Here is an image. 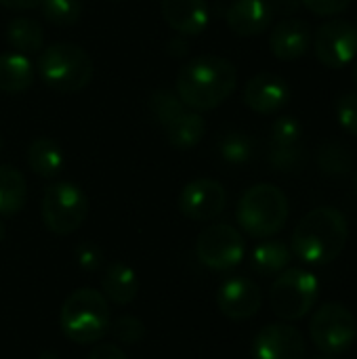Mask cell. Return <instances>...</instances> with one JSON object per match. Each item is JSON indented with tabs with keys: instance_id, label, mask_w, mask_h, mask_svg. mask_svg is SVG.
Returning a JSON list of instances; mask_svg holds the SVG:
<instances>
[{
	"instance_id": "cell-39",
	"label": "cell",
	"mask_w": 357,
	"mask_h": 359,
	"mask_svg": "<svg viewBox=\"0 0 357 359\" xmlns=\"http://www.w3.org/2000/svg\"><path fill=\"white\" fill-rule=\"evenodd\" d=\"M4 240V227H2V223H0V242Z\"/></svg>"
},
{
	"instance_id": "cell-30",
	"label": "cell",
	"mask_w": 357,
	"mask_h": 359,
	"mask_svg": "<svg viewBox=\"0 0 357 359\" xmlns=\"http://www.w3.org/2000/svg\"><path fill=\"white\" fill-rule=\"evenodd\" d=\"M107 332L120 345H137L145 337V324L135 316H120L118 320L109 322Z\"/></svg>"
},
{
	"instance_id": "cell-6",
	"label": "cell",
	"mask_w": 357,
	"mask_h": 359,
	"mask_svg": "<svg viewBox=\"0 0 357 359\" xmlns=\"http://www.w3.org/2000/svg\"><path fill=\"white\" fill-rule=\"evenodd\" d=\"M320 284L311 271L292 267L278 273L276 282L269 288L271 311L284 322L303 320L318 303Z\"/></svg>"
},
{
	"instance_id": "cell-37",
	"label": "cell",
	"mask_w": 357,
	"mask_h": 359,
	"mask_svg": "<svg viewBox=\"0 0 357 359\" xmlns=\"http://www.w3.org/2000/svg\"><path fill=\"white\" fill-rule=\"evenodd\" d=\"M0 4L11 11H32V8L40 6L42 0H0Z\"/></svg>"
},
{
	"instance_id": "cell-1",
	"label": "cell",
	"mask_w": 357,
	"mask_h": 359,
	"mask_svg": "<svg viewBox=\"0 0 357 359\" xmlns=\"http://www.w3.org/2000/svg\"><path fill=\"white\" fill-rule=\"evenodd\" d=\"M238 84L236 65L219 55L189 59L177 74L175 93L191 111H210L223 105Z\"/></svg>"
},
{
	"instance_id": "cell-26",
	"label": "cell",
	"mask_w": 357,
	"mask_h": 359,
	"mask_svg": "<svg viewBox=\"0 0 357 359\" xmlns=\"http://www.w3.org/2000/svg\"><path fill=\"white\" fill-rule=\"evenodd\" d=\"M255 154V141L242 130H229L219 141V156L229 166H244Z\"/></svg>"
},
{
	"instance_id": "cell-31",
	"label": "cell",
	"mask_w": 357,
	"mask_h": 359,
	"mask_svg": "<svg viewBox=\"0 0 357 359\" xmlns=\"http://www.w3.org/2000/svg\"><path fill=\"white\" fill-rule=\"evenodd\" d=\"M337 118L343 130L357 137V93H343L337 101Z\"/></svg>"
},
{
	"instance_id": "cell-41",
	"label": "cell",
	"mask_w": 357,
	"mask_h": 359,
	"mask_svg": "<svg viewBox=\"0 0 357 359\" xmlns=\"http://www.w3.org/2000/svg\"><path fill=\"white\" fill-rule=\"evenodd\" d=\"M2 147H4V141H2V135H0V151H2Z\"/></svg>"
},
{
	"instance_id": "cell-12",
	"label": "cell",
	"mask_w": 357,
	"mask_h": 359,
	"mask_svg": "<svg viewBox=\"0 0 357 359\" xmlns=\"http://www.w3.org/2000/svg\"><path fill=\"white\" fill-rule=\"evenodd\" d=\"M227 206V191L215 179L189 181L179 194V210L191 221H213Z\"/></svg>"
},
{
	"instance_id": "cell-34",
	"label": "cell",
	"mask_w": 357,
	"mask_h": 359,
	"mask_svg": "<svg viewBox=\"0 0 357 359\" xmlns=\"http://www.w3.org/2000/svg\"><path fill=\"white\" fill-rule=\"evenodd\" d=\"M88 359H128V355L116 343H99L93 347Z\"/></svg>"
},
{
	"instance_id": "cell-23",
	"label": "cell",
	"mask_w": 357,
	"mask_h": 359,
	"mask_svg": "<svg viewBox=\"0 0 357 359\" xmlns=\"http://www.w3.org/2000/svg\"><path fill=\"white\" fill-rule=\"evenodd\" d=\"M292 250L282 240H265L250 255V267L261 276H278L288 269Z\"/></svg>"
},
{
	"instance_id": "cell-15",
	"label": "cell",
	"mask_w": 357,
	"mask_h": 359,
	"mask_svg": "<svg viewBox=\"0 0 357 359\" xmlns=\"http://www.w3.org/2000/svg\"><path fill=\"white\" fill-rule=\"evenodd\" d=\"M242 99L248 109L263 116H271L288 105L290 86L282 76L271 72H261L246 82Z\"/></svg>"
},
{
	"instance_id": "cell-14",
	"label": "cell",
	"mask_w": 357,
	"mask_h": 359,
	"mask_svg": "<svg viewBox=\"0 0 357 359\" xmlns=\"http://www.w3.org/2000/svg\"><path fill=\"white\" fill-rule=\"evenodd\" d=\"M261 305H263L261 288L244 276L227 278L217 290V307L229 320L236 322L248 320L259 313Z\"/></svg>"
},
{
	"instance_id": "cell-8",
	"label": "cell",
	"mask_w": 357,
	"mask_h": 359,
	"mask_svg": "<svg viewBox=\"0 0 357 359\" xmlns=\"http://www.w3.org/2000/svg\"><path fill=\"white\" fill-rule=\"evenodd\" d=\"M309 337L322 353L341 355L357 341L356 318L345 305L326 303L314 313L309 322Z\"/></svg>"
},
{
	"instance_id": "cell-11",
	"label": "cell",
	"mask_w": 357,
	"mask_h": 359,
	"mask_svg": "<svg viewBox=\"0 0 357 359\" xmlns=\"http://www.w3.org/2000/svg\"><path fill=\"white\" fill-rule=\"evenodd\" d=\"M267 160L278 172H295L303 166V126L295 116H280L271 124Z\"/></svg>"
},
{
	"instance_id": "cell-28",
	"label": "cell",
	"mask_w": 357,
	"mask_h": 359,
	"mask_svg": "<svg viewBox=\"0 0 357 359\" xmlns=\"http://www.w3.org/2000/svg\"><path fill=\"white\" fill-rule=\"evenodd\" d=\"M149 111L156 118L158 124H162L164 128L168 124H173L179 116H183L187 111V107L183 105V101L179 99L177 93L166 90V88H158L151 93L149 97Z\"/></svg>"
},
{
	"instance_id": "cell-16",
	"label": "cell",
	"mask_w": 357,
	"mask_h": 359,
	"mask_svg": "<svg viewBox=\"0 0 357 359\" xmlns=\"http://www.w3.org/2000/svg\"><path fill=\"white\" fill-rule=\"evenodd\" d=\"M311 25L297 17H286L274 25L269 34V48L280 61H297L311 48Z\"/></svg>"
},
{
	"instance_id": "cell-25",
	"label": "cell",
	"mask_w": 357,
	"mask_h": 359,
	"mask_svg": "<svg viewBox=\"0 0 357 359\" xmlns=\"http://www.w3.org/2000/svg\"><path fill=\"white\" fill-rule=\"evenodd\" d=\"M206 133V122L198 111H185L173 124L166 126L168 143L175 149H194Z\"/></svg>"
},
{
	"instance_id": "cell-24",
	"label": "cell",
	"mask_w": 357,
	"mask_h": 359,
	"mask_svg": "<svg viewBox=\"0 0 357 359\" xmlns=\"http://www.w3.org/2000/svg\"><path fill=\"white\" fill-rule=\"evenodd\" d=\"M27 200L25 177L13 166H0V217H13L23 210Z\"/></svg>"
},
{
	"instance_id": "cell-4",
	"label": "cell",
	"mask_w": 357,
	"mask_h": 359,
	"mask_svg": "<svg viewBox=\"0 0 357 359\" xmlns=\"http://www.w3.org/2000/svg\"><path fill=\"white\" fill-rule=\"evenodd\" d=\"M61 332L78 345L99 343L109 330V305L107 299L95 288L74 290L59 311Z\"/></svg>"
},
{
	"instance_id": "cell-38",
	"label": "cell",
	"mask_w": 357,
	"mask_h": 359,
	"mask_svg": "<svg viewBox=\"0 0 357 359\" xmlns=\"http://www.w3.org/2000/svg\"><path fill=\"white\" fill-rule=\"evenodd\" d=\"M38 359H59V358H57V353H53V351H44V353H40V358Z\"/></svg>"
},
{
	"instance_id": "cell-43",
	"label": "cell",
	"mask_w": 357,
	"mask_h": 359,
	"mask_svg": "<svg viewBox=\"0 0 357 359\" xmlns=\"http://www.w3.org/2000/svg\"><path fill=\"white\" fill-rule=\"evenodd\" d=\"M356 194H357V172H356Z\"/></svg>"
},
{
	"instance_id": "cell-36",
	"label": "cell",
	"mask_w": 357,
	"mask_h": 359,
	"mask_svg": "<svg viewBox=\"0 0 357 359\" xmlns=\"http://www.w3.org/2000/svg\"><path fill=\"white\" fill-rule=\"evenodd\" d=\"M166 48H168V55H173V57H185V55H187V50H189L187 36H181V34L173 36V38L168 40Z\"/></svg>"
},
{
	"instance_id": "cell-42",
	"label": "cell",
	"mask_w": 357,
	"mask_h": 359,
	"mask_svg": "<svg viewBox=\"0 0 357 359\" xmlns=\"http://www.w3.org/2000/svg\"><path fill=\"white\" fill-rule=\"evenodd\" d=\"M316 359H337L335 355H326V358H316Z\"/></svg>"
},
{
	"instance_id": "cell-22",
	"label": "cell",
	"mask_w": 357,
	"mask_h": 359,
	"mask_svg": "<svg viewBox=\"0 0 357 359\" xmlns=\"http://www.w3.org/2000/svg\"><path fill=\"white\" fill-rule=\"evenodd\" d=\"M6 42L19 55H36L44 48V32L36 19L17 17L6 25Z\"/></svg>"
},
{
	"instance_id": "cell-35",
	"label": "cell",
	"mask_w": 357,
	"mask_h": 359,
	"mask_svg": "<svg viewBox=\"0 0 357 359\" xmlns=\"http://www.w3.org/2000/svg\"><path fill=\"white\" fill-rule=\"evenodd\" d=\"M267 2H269L274 15H282V17H290L303 6L301 0H267Z\"/></svg>"
},
{
	"instance_id": "cell-29",
	"label": "cell",
	"mask_w": 357,
	"mask_h": 359,
	"mask_svg": "<svg viewBox=\"0 0 357 359\" xmlns=\"http://www.w3.org/2000/svg\"><path fill=\"white\" fill-rule=\"evenodd\" d=\"M40 8H42V15L46 17V21H50L53 25H59V27H69V25L78 23V19L82 15L80 0H42Z\"/></svg>"
},
{
	"instance_id": "cell-9",
	"label": "cell",
	"mask_w": 357,
	"mask_h": 359,
	"mask_svg": "<svg viewBox=\"0 0 357 359\" xmlns=\"http://www.w3.org/2000/svg\"><path fill=\"white\" fill-rule=\"evenodd\" d=\"M244 252L246 244L242 233L227 223H215L206 227L196 240L198 261L213 271H227L238 267L244 261Z\"/></svg>"
},
{
	"instance_id": "cell-10",
	"label": "cell",
	"mask_w": 357,
	"mask_h": 359,
	"mask_svg": "<svg viewBox=\"0 0 357 359\" xmlns=\"http://www.w3.org/2000/svg\"><path fill=\"white\" fill-rule=\"evenodd\" d=\"M314 53L324 67L343 69L357 57V29L347 19H330L314 34Z\"/></svg>"
},
{
	"instance_id": "cell-20",
	"label": "cell",
	"mask_w": 357,
	"mask_h": 359,
	"mask_svg": "<svg viewBox=\"0 0 357 359\" xmlns=\"http://www.w3.org/2000/svg\"><path fill=\"white\" fill-rule=\"evenodd\" d=\"M36 67L27 55L4 53L0 55V90L17 95L27 90L34 84Z\"/></svg>"
},
{
	"instance_id": "cell-17",
	"label": "cell",
	"mask_w": 357,
	"mask_h": 359,
	"mask_svg": "<svg viewBox=\"0 0 357 359\" xmlns=\"http://www.w3.org/2000/svg\"><path fill=\"white\" fill-rule=\"evenodd\" d=\"M274 11L267 0H234L225 13L229 29L240 38H255L267 32Z\"/></svg>"
},
{
	"instance_id": "cell-40",
	"label": "cell",
	"mask_w": 357,
	"mask_h": 359,
	"mask_svg": "<svg viewBox=\"0 0 357 359\" xmlns=\"http://www.w3.org/2000/svg\"><path fill=\"white\" fill-rule=\"evenodd\" d=\"M353 80H356V84H357V63H356V69H353Z\"/></svg>"
},
{
	"instance_id": "cell-13",
	"label": "cell",
	"mask_w": 357,
	"mask_h": 359,
	"mask_svg": "<svg viewBox=\"0 0 357 359\" xmlns=\"http://www.w3.org/2000/svg\"><path fill=\"white\" fill-rule=\"evenodd\" d=\"M307 345L299 328L290 324H269L252 341V359H305Z\"/></svg>"
},
{
	"instance_id": "cell-19",
	"label": "cell",
	"mask_w": 357,
	"mask_h": 359,
	"mask_svg": "<svg viewBox=\"0 0 357 359\" xmlns=\"http://www.w3.org/2000/svg\"><path fill=\"white\" fill-rule=\"evenodd\" d=\"M103 297L112 301L114 305H130L139 294V278L137 271L126 263H112L105 267V273L101 278Z\"/></svg>"
},
{
	"instance_id": "cell-27",
	"label": "cell",
	"mask_w": 357,
	"mask_h": 359,
	"mask_svg": "<svg viewBox=\"0 0 357 359\" xmlns=\"http://www.w3.org/2000/svg\"><path fill=\"white\" fill-rule=\"evenodd\" d=\"M318 166L324 175L345 177L351 172L353 158H351V151L343 143L332 141V143H324L318 149Z\"/></svg>"
},
{
	"instance_id": "cell-44",
	"label": "cell",
	"mask_w": 357,
	"mask_h": 359,
	"mask_svg": "<svg viewBox=\"0 0 357 359\" xmlns=\"http://www.w3.org/2000/svg\"><path fill=\"white\" fill-rule=\"evenodd\" d=\"M353 25H356V29H357V19H356V23H353Z\"/></svg>"
},
{
	"instance_id": "cell-33",
	"label": "cell",
	"mask_w": 357,
	"mask_h": 359,
	"mask_svg": "<svg viewBox=\"0 0 357 359\" xmlns=\"http://www.w3.org/2000/svg\"><path fill=\"white\" fill-rule=\"evenodd\" d=\"M307 11L318 17H335L349 8L351 0H301Z\"/></svg>"
},
{
	"instance_id": "cell-5",
	"label": "cell",
	"mask_w": 357,
	"mask_h": 359,
	"mask_svg": "<svg viewBox=\"0 0 357 359\" xmlns=\"http://www.w3.org/2000/svg\"><path fill=\"white\" fill-rule=\"evenodd\" d=\"M290 206L286 194L269 183L246 189L238 202V223L250 238H271L280 233L288 221Z\"/></svg>"
},
{
	"instance_id": "cell-32",
	"label": "cell",
	"mask_w": 357,
	"mask_h": 359,
	"mask_svg": "<svg viewBox=\"0 0 357 359\" xmlns=\"http://www.w3.org/2000/svg\"><path fill=\"white\" fill-rule=\"evenodd\" d=\"M74 259L80 269L84 271H97L103 267V250L93 242H82L74 250Z\"/></svg>"
},
{
	"instance_id": "cell-2",
	"label": "cell",
	"mask_w": 357,
	"mask_h": 359,
	"mask_svg": "<svg viewBox=\"0 0 357 359\" xmlns=\"http://www.w3.org/2000/svg\"><path fill=\"white\" fill-rule=\"evenodd\" d=\"M349 240V223L335 206L309 210L292 231V255L305 265L322 267L339 259Z\"/></svg>"
},
{
	"instance_id": "cell-18",
	"label": "cell",
	"mask_w": 357,
	"mask_h": 359,
	"mask_svg": "<svg viewBox=\"0 0 357 359\" xmlns=\"http://www.w3.org/2000/svg\"><path fill=\"white\" fill-rule=\"evenodd\" d=\"M162 17L181 36H200L208 27L206 0H162Z\"/></svg>"
},
{
	"instance_id": "cell-3",
	"label": "cell",
	"mask_w": 357,
	"mask_h": 359,
	"mask_svg": "<svg viewBox=\"0 0 357 359\" xmlns=\"http://www.w3.org/2000/svg\"><path fill=\"white\" fill-rule=\"evenodd\" d=\"M90 55L72 42H57L38 53L36 74L40 80L57 93H78L88 86L93 78Z\"/></svg>"
},
{
	"instance_id": "cell-21",
	"label": "cell",
	"mask_w": 357,
	"mask_h": 359,
	"mask_svg": "<svg viewBox=\"0 0 357 359\" xmlns=\"http://www.w3.org/2000/svg\"><path fill=\"white\" fill-rule=\"evenodd\" d=\"M27 164H29V168L38 177L53 179V177H57L63 170V166H65V154L59 147V143H55L53 139L38 137L27 147Z\"/></svg>"
},
{
	"instance_id": "cell-7",
	"label": "cell",
	"mask_w": 357,
	"mask_h": 359,
	"mask_svg": "<svg viewBox=\"0 0 357 359\" xmlns=\"http://www.w3.org/2000/svg\"><path fill=\"white\" fill-rule=\"evenodd\" d=\"M40 212L42 223L50 233L69 236L86 221L88 198L76 183L59 181L44 189Z\"/></svg>"
}]
</instances>
